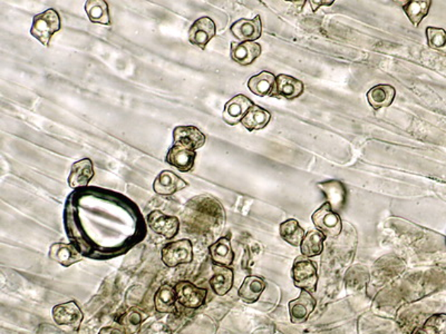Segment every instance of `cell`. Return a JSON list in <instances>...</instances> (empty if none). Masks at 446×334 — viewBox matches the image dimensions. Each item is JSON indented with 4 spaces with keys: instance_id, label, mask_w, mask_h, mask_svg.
Segmentation results:
<instances>
[{
    "instance_id": "obj_1",
    "label": "cell",
    "mask_w": 446,
    "mask_h": 334,
    "mask_svg": "<svg viewBox=\"0 0 446 334\" xmlns=\"http://www.w3.org/2000/svg\"><path fill=\"white\" fill-rule=\"evenodd\" d=\"M64 224L71 243L86 256L98 234H111L124 227L146 231V222L133 201L98 186L77 189L67 196Z\"/></svg>"
},
{
    "instance_id": "obj_2",
    "label": "cell",
    "mask_w": 446,
    "mask_h": 334,
    "mask_svg": "<svg viewBox=\"0 0 446 334\" xmlns=\"http://www.w3.org/2000/svg\"><path fill=\"white\" fill-rule=\"evenodd\" d=\"M225 210L220 203L210 196H198L192 198L185 208L184 223L196 224V231H210L225 224Z\"/></svg>"
},
{
    "instance_id": "obj_3",
    "label": "cell",
    "mask_w": 446,
    "mask_h": 334,
    "mask_svg": "<svg viewBox=\"0 0 446 334\" xmlns=\"http://www.w3.org/2000/svg\"><path fill=\"white\" fill-rule=\"evenodd\" d=\"M61 28V20L59 13L55 9L50 8L44 13H38L33 18L30 34L36 38L42 45L48 47L50 40L56 32Z\"/></svg>"
},
{
    "instance_id": "obj_4",
    "label": "cell",
    "mask_w": 446,
    "mask_h": 334,
    "mask_svg": "<svg viewBox=\"0 0 446 334\" xmlns=\"http://www.w3.org/2000/svg\"><path fill=\"white\" fill-rule=\"evenodd\" d=\"M291 277L293 285L307 292H315L317 290L318 272L317 266L312 260L301 256L296 258L291 268Z\"/></svg>"
},
{
    "instance_id": "obj_5",
    "label": "cell",
    "mask_w": 446,
    "mask_h": 334,
    "mask_svg": "<svg viewBox=\"0 0 446 334\" xmlns=\"http://www.w3.org/2000/svg\"><path fill=\"white\" fill-rule=\"evenodd\" d=\"M162 262L168 268H177L193 261V245L190 239H182L164 245L161 251Z\"/></svg>"
},
{
    "instance_id": "obj_6",
    "label": "cell",
    "mask_w": 446,
    "mask_h": 334,
    "mask_svg": "<svg viewBox=\"0 0 446 334\" xmlns=\"http://www.w3.org/2000/svg\"><path fill=\"white\" fill-rule=\"evenodd\" d=\"M312 223L318 231L327 237H337L343 229L341 216L331 210L329 204L326 203L320 206L312 216Z\"/></svg>"
},
{
    "instance_id": "obj_7",
    "label": "cell",
    "mask_w": 446,
    "mask_h": 334,
    "mask_svg": "<svg viewBox=\"0 0 446 334\" xmlns=\"http://www.w3.org/2000/svg\"><path fill=\"white\" fill-rule=\"evenodd\" d=\"M52 316L57 326L69 328L71 331L75 332L80 330L81 324L84 318L83 311L81 310L80 306H77L75 301H69V302L61 303L54 306Z\"/></svg>"
},
{
    "instance_id": "obj_8",
    "label": "cell",
    "mask_w": 446,
    "mask_h": 334,
    "mask_svg": "<svg viewBox=\"0 0 446 334\" xmlns=\"http://www.w3.org/2000/svg\"><path fill=\"white\" fill-rule=\"evenodd\" d=\"M177 302L187 309H198L206 303L208 291L189 281H181L175 287Z\"/></svg>"
},
{
    "instance_id": "obj_9",
    "label": "cell",
    "mask_w": 446,
    "mask_h": 334,
    "mask_svg": "<svg viewBox=\"0 0 446 334\" xmlns=\"http://www.w3.org/2000/svg\"><path fill=\"white\" fill-rule=\"evenodd\" d=\"M217 34V26L210 17H201L193 23L189 29L188 40L192 45L201 50H206V46Z\"/></svg>"
},
{
    "instance_id": "obj_10",
    "label": "cell",
    "mask_w": 446,
    "mask_h": 334,
    "mask_svg": "<svg viewBox=\"0 0 446 334\" xmlns=\"http://www.w3.org/2000/svg\"><path fill=\"white\" fill-rule=\"evenodd\" d=\"M196 150L184 145L172 144L168 150L165 162L182 173H188L196 164Z\"/></svg>"
},
{
    "instance_id": "obj_11",
    "label": "cell",
    "mask_w": 446,
    "mask_h": 334,
    "mask_svg": "<svg viewBox=\"0 0 446 334\" xmlns=\"http://www.w3.org/2000/svg\"><path fill=\"white\" fill-rule=\"evenodd\" d=\"M146 222L150 229L165 239H173L180 232V221L177 216L165 215L161 210H153L148 214Z\"/></svg>"
},
{
    "instance_id": "obj_12",
    "label": "cell",
    "mask_w": 446,
    "mask_h": 334,
    "mask_svg": "<svg viewBox=\"0 0 446 334\" xmlns=\"http://www.w3.org/2000/svg\"><path fill=\"white\" fill-rule=\"evenodd\" d=\"M317 303L312 293L301 291L300 294L295 300L289 302V316L293 323H304L308 320L309 316L314 312Z\"/></svg>"
},
{
    "instance_id": "obj_13",
    "label": "cell",
    "mask_w": 446,
    "mask_h": 334,
    "mask_svg": "<svg viewBox=\"0 0 446 334\" xmlns=\"http://www.w3.org/2000/svg\"><path fill=\"white\" fill-rule=\"evenodd\" d=\"M230 30L240 42H254L262 37V18L257 15L254 19H239L231 25Z\"/></svg>"
},
{
    "instance_id": "obj_14",
    "label": "cell",
    "mask_w": 446,
    "mask_h": 334,
    "mask_svg": "<svg viewBox=\"0 0 446 334\" xmlns=\"http://www.w3.org/2000/svg\"><path fill=\"white\" fill-rule=\"evenodd\" d=\"M254 105L252 100L242 94L235 96V97L228 100L227 104H225L223 115H222L223 121L231 126L239 124L246 114L248 113L249 109Z\"/></svg>"
},
{
    "instance_id": "obj_15",
    "label": "cell",
    "mask_w": 446,
    "mask_h": 334,
    "mask_svg": "<svg viewBox=\"0 0 446 334\" xmlns=\"http://www.w3.org/2000/svg\"><path fill=\"white\" fill-rule=\"evenodd\" d=\"M262 48L257 42H231L230 56L241 66H249L262 55Z\"/></svg>"
},
{
    "instance_id": "obj_16",
    "label": "cell",
    "mask_w": 446,
    "mask_h": 334,
    "mask_svg": "<svg viewBox=\"0 0 446 334\" xmlns=\"http://www.w3.org/2000/svg\"><path fill=\"white\" fill-rule=\"evenodd\" d=\"M48 256L50 260L65 268L80 262L83 258L82 253L73 243H54L49 248Z\"/></svg>"
},
{
    "instance_id": "obj_17",
    "label": "cell",
    "mask_w": 446,
    "mask_h": 334,
    "mask_svg": "<svg viewBox=\"0 0 446 334\" xmlns=\"http://www.w3.org/2000/svg\"><path fill=\"white\" fill-rule=\"evenodd\" d=\"M188 186L189 183L177 177L173 172L162 171L154 179L153 191L156 194L170 196L179 191L184 190Z\"/></svg>"
},
{
    "instance_id": "obj_18",
    "label": "cell",
    "mask_w": 446,
    "mask_h": 334,
    "mask_svg": "<svg viewBox=\"0 0 446 334\" xmlns=\"http://www.w3.org/2000/svg\"><path fill=\"white\" fill-rule=\"evenodd\" d=\"M94 175H95L94 165L90 158H83L81 161L75 162L71 165V173H69V187L73 190H77V189L88 186Z\"/></svg>"
},
{
    "instance_id": "obj_19",
    "label": "cell",
    "mask_w": 446,
    "mask_h": 334,
    "mask_svg": "<svg viewBox=\"0 0 446 334\" xmlns=\"http://www.w3.org/2000/svg\"><path fill=\"white\" fill-rule=\"evenodd\" d=\"M318 187L322 189V193L325 194L331 210L339 214L346 204L347 191L345 185L341 181L333 179V181L318 183Z\"/></svg>"
},
{
    "instance_id": "obj_20",
    "label": "cell",
    "mask_w": 446,
    "mask_h": 334,
    "mask_svg": "<svg viewBox=\"0 0 446 334\" xmlns=\"http://www.w3.org/2000/svg\"><path fill=\"white\" fill-rule=\"evenodd\" d=\"M206 137L196 126H177L173 131V143L184 145L193 150L204 148Z\"/></svg>"
},
{
    "instance_id": "obj_21",
    "label": "cell",
    "mask_w": 446,
    "mask_h": 334,
    "mask_svg": "<svg viewBox=\"0 0 446 334\" xmlns=\"http://www.w3.org/2000/svg\"><path fill=\"white\" fill-rule=\"evenodd\" d=\"M276 84H277V77L275 75L269 71H262L249 79L248 88L252 94L260 97H264V96L275 97Z\"/></svg>"
},
{
    "instance_id": "obj_22",
    "label": "cell",
    "mask_w": 446,
    "mask_h": 334,
    "mask_svg": "<svg viewBox=\"0 0 446 334\" xmlns=\"http://www.w3.org/2000/svg\"><path fill=\"white\" fill-rule=\"evenodd\" d=\"M209 252L214 266H225V268L233 266L235 261V252H233L229 237H220L217 242L210 245Z\"/></svg>"
},
{
    "instance_id": "obj_23",
    "label": "cell",
    "mask_w": 446,
    "mask_h": 334,
    "mask_svg": "<svg viewBox=\"0 0 446 334\" xmlns=\"http://www.w3.org/2000/svg\"><path fill=\"white\" fill-rule=\"evenodd\" d=\"M397 97V90L392 85L380 84L370 88L367 93L368 103L375 111L388 107Z\"/></svg>"
},
{
    "instance_id": "obj_24",
    "label": "cell",
    "mask_w": 446,
    "mask_h": 334,
    "mask_svg": "<svg viewBox=\"0 0 446 334\" xmlns=\"http://www.w3.org/2000/svg\"><path fill=\"white\" fill-rule=\"evenodd\" d=\"M304 84L299 79L286 74H280L277 76L275 97L295 100L304 93Z\"/></svg>"
},
{
    "instance_id": "obj_25",
    "label": "cell",
    "mask_w": 446,
    "mask_h": 334,
    "mask_svg": "<svg viewBox=\"0 0 446 334\" xmlns=\"http://www.w3.org/2000/svg\"><path fill=\"white\" fill-rule=\"evenodd\" d=\"M235 273L230 268L213 266V275L210 279V285L213 292L219 297L228 294L233 289Z\"/></svg>"
},
{
    "instance_id": "obj_26",
    "label": "cell",
    "mask_w": 446,
    "mask_h": 334,
    "mask_svg": "<svg viewBox=\"0 0 446 334\" xmlns=\"http://www.w3.org/2000/svg\"><path fill=\"white\" fill-rule=\"evenodd\" d=\"M264 290H266V281L257 275H250L242 282L238 294L243 302L252 304L260 299Z\"/></svg>"
},
{
    "instance_id": "obj_27",
    "label": "cell",
    "mask_w": 446,
    "mask_h": 334,
    "mask_svg": "<svg viewBox=\"0 0 446 334\" xmlns=\"http://www.w3.org/2000/svg\"><path fill=\"white\" fill-rule=\"evenodd\" d=\"M177 297L175 287L163 285L154 295V306L159 314H167L175 312L177 309Z\"/></svg>"
},
{
    "instance_id": "obj_28",
    "label": "cell",
    "mask_w": 446,
    "mask_h": 334,
    "mask_svg": "<svg viewBox=\"0 0 446 334\" xmlns=\"http://www.w3.org/2000/svg\"><path fill=\"white\" fill-rule=\"evenodd\" d=\"M271 115L269 112L258 105H254L249 109L248 113L243 117L241 124L249 132L252 131H260L269 124Z\"/></svg>"
},
{
    "instance_id": "obj_29",
    "label": "cell",
    "mask_w": 446,
    "mask_h": 334,
    "mask_svg": "<svg viewBox=\"0 0 446 334\" xmlns=\"http://www.w3.org/2000/svg\"><path fill=\"white\" fill-rule=\"evenodd\" d=\"M326 237L318 229L309 231L301 242V254L306 258H315L322 254L324 251V242Z\"/></svg>"
},
{
    "instance_id": "obj_30",
    "label": "cell",
    "mask_w": 446,
    "mask_h": 334,
    "mask_svg": "<svg viewBox=\"0 0 446 334\" xmlns=\"http://www.w3.org/2000/svg\"><path fill=\"white\" fill-rule=\"evenodd\" d=\"M370 274L365 266H354L345 274V285L351 292H358L368 285Z\"/></svg>"
},
{
    "instance_id": "obj_31",
    "label": "cell",
    "mask_w": 446,
    "mask_h": 334,
    "mask_svg": "<svg viewBox=\"0 0 446 334\" xmlns=\"http://www.w3.org/2000/svg\"><path fill=\"white\" fill-rule=\"evenodd\" d=\"M85 11L90 20L94 24L110 25L109 5L104 0H88L85 3Z\"/></svg>"
},
{
    "instance_id": "obj_32",
    "label": "cell",
    "mask_w": 446,
    "mask_h": 334,
    "mask_svg": "<svg viewBox=\"0 0 446 334\" xmlns=\"http://www.w3.org/2000/svg\"><path fill=\"white\" fill-rule=\"evenodd\" d=\"M280 237L285 239L288 244H291V246L298 248L300 246L303 239H304L305 233L304 229L300 227V224L296 221V220L291 219L281 223L279 227Z\"/></svg>"
},
{
    "instance_id": "obj_33",
    "label": "cell",
    "mask_w": 446,
    "mask_h": 334,
    "mask_svg": "<svg viewBox=\"0 0 446 334\" xmlns=\"http://www.w3.org/2000/svg\"><path fill=\"white\" fill-rule=\"evenodd\" d=\"M430 5H432L430 0H412L403 6V9L409 17V21L415 27H418L423 19L428 16Z\"/></svg>"
},
{
    "instance_id": "obj_34",
    "label": "cell",
    "mask_w": 446,
    "mask_h": 334,
    "mask_svg": "<svg viewBox=\"0 0 446 334\" xmlns=\"http://www.w3.org/2000/svg\"><path fill=\"white\" fill-rule=\"evenodd\" d=\"M412 334H446V314L430 316L422 326L415 328Z\"/></svg>"
},
{
    "instance_id": "obj_35",
    "label": "cell",
    "mask_w": 446,
    "mask_h": 334,
    "mask_svg": "<svg viewBox=\"0 0 446 334\" xmlns=\"http://www.w3.org/2000/svg\"><path fill=\"white\" fill-rule=\"evenodd\" d=\"M428 44L432 49L446 55V32L443 28L428 27L426 28Z\"/></svg>"
},
{
    "instance_id": "obj_36",
    "label": "cell",
    "mask_w": 446,
    "mask_h": 334,
    "mask_svg": "<svg viewBox=\"0 0 446 334\" xmlns=\"http://www.w3.org/2000/svg\"><path fill=\"white\" fill-rule=\"evenodd\" d=\"M141 322H142V318H141L140 314L138 312H135V311H132V312H129V314L124 316V322H123L122 328L124 329L127 334L133 333L140 326Z\"/></svg>"
},
{
    "instance_id": "obj_37",
    "label": "cell",
    "mask_w": 446,
    "mask_h": 334,
    "mask_svg": "<svg viewBox=\"0 0 446 334\" xmlns=\"http://www.w3.org/2000/svg\"><path fill=\"white\" fill-rule=\"evenodd\" d=\"M98 334H127L123 328L119 326H104L100 330Z\"/></svg>"
},
{
    "instance_id": "obj_38",
    "label": "cell",
    "mask_w": 446,
    "mask_h": 334,
    "mask_svg": "<svg viewBox=\"0 0 446 334\" xmlns=\"http://www.w3.org/2000/svg\"><path fill=\"white\" fill-rule=\"evenodd\" d=\"M335 3L334 0H328V1H324V0H310L309 4L312 6V11H317L319 7L322 6H331Z\"/></svg>"
}]
</instances>
